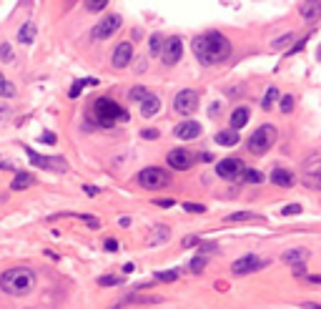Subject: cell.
Returning <instances> with one entry per match:
<instances>
[{"label":"cell","instance_id":"cell-1","mask_svg":"<svg viewBox=\"0 0 321 309\" xmlns=\"http://www.w3.org/2000/svg\"><path fill=\"white\" fill-rule=\"evenodd\" d=\"M194 56L198 58L201 66H218L231 56V41L218 33V31H208L194 38Z\"/></svg>","mask_w":321,"mask_h":309},{"label":"cell","instance_id":"cell-2","mask_svg":"<svg viewBox=\"0 0 321 309\" xmlns=\"http://www.w3.org/2000/svg\"><path fill=\"white\" fill-rule=\"evenodd\" d=\"M36 286V271L28 266H13L0 274V289L10 296H23Z\"/></svg>","mask_w":321,"mask_h":309},{"label":"cell","instance_id":"cell-3","mask_svg":"<svg viewBox=\"0 0 321 309\" xmlns=\"http://www.w3.org/2000/svg\"><path fill=\"white\" fill-rule=\"evenodd\" d=\"M93 113H96V118H98V123L103 128H110L116 123H126L128 121V111L120 103H116L113 98H96L93 101Z\"/></svg>","mask_w":321,"mask_h":309},{"label":"cell","instance_id":"cell-4","mask_svg":"<svg viewBox=\"0 0 321 309\" xmlns=\"http://www.w3.org/2000/svg\"><path fill=\"white\" fill-rule=\"evenodd\" d=\"M276 128L271 126V123H264V126H258L254 133H251V138L246 141V148L251 151V153H256V156H261V153H266L274 143H276Z\"/></svg>","mask_w":321,"mask_h":309},{"label":"cell","instance_id":"cell-5","mask_svg":"<svg viewBox=\"0 0 321 309\" xmlns=\"http://www.w3.org/2000/svg\"><path fill=\"white\" fill-rule=\"evenodd\" d=\"M136 181H138L143 189L156 191V189H166V186L171 184V174H168L166 169H160V166H148V169H143V171L136 176Z\"/></svg>","mask_w":321,"mask_h":309},{"label":"cell","instance_id":"cell-6","mask_svg":"<svg viewBox=\"0 0 321 309\" xmlns=\"http://www.w3.org/2000/svg\"><path fill=\"white\" fill-rule=\"evenodd\" d=\"M216 174L224 181H238V179H244L246 169H244V161L241 159H221L216 164Z\"/></svg>","mask_w":321,"mask_h":309},{"label":"cell","instance_id":"cell-7","mask_svg":"<svg viewBox=\"0 0 321 309\" xmlns=\"http://www.w3.org/2000/svg\"><path fill=\"white\" fill-rule=\"evenodd\" d=\"M120 26H123V18H120L118 13H110V16H106V18L90 31V38H93V41H106V38H110Z\"/></svg>","mask_w":321,"mask_h":309},{"label":"cell","instance_id":"cell-8","mask_svg":"<svg viewBox=\"0 0 321 309\" xmlns=\"http://www.w3.org/2000/svg\"><path fill=\"white\" fill-rule=\"evenodd\" d=\"M174 108H176V113H181V116H191V113L198 108V93H196L194 88L178 91L176 98H174Z\"/></svg>","mask_w":321,"mask_h":309},{"label":"cell","instance_id":"cell-9","mask_svg":"<svg viewBox=\"0 0 321 309\" xmlns=\"http://www.w3.org/2000/svg\"><path fill=\"white\" fill-rule=\"evenodd\" d=\"M166 161H168V166L176 169V171H188V169L194 166V153H191L188 148H174V151H168Z\"/></svg>","mask_w":321,"mask_h":309},{"label":"cell","instance_id":"cell-10","mask_svg":"<svg viewBox=\"0 0 321 309\" xmlns=\"http://www.w3.org/2000/svg\"><path fill=\"white\" fill-rule=\"evenodd\" d=\"M264 266H266L264 259H258V256H254V254H246V256H241V259H236V261L231 264V271H234L236 276H244V274L258 271V269H264Z\"/></svg>","mask_w":321,"mask_h":309},{"label":"cell","instance_id":"cell-11","mask_svg":"<svg viewBox=\"0 0 321 309\" xmlns=\"http://www.w3.org/2000/svg\"><path fill=\"white\" fill-rule=\"evenodd\" d=\"M164 63L166 66H176L178 61H181V56H184V43H181V38L178 36H171V38H166V43H164Z\"/></svg>","mask_w":321,"mask_h":309},{"label":"cell","instance_id":"cell-12","mask_svg":"<svg viewBox=\"0 0 321 309\" xmlns=\"http://www.w3.org/2000/svg\"><path fill=\"white\" fill-rule=\"evenodd\" d=\"M26 153H28L30 164H33V166H38V169H46V171H66L63 159H48V156H40V153H36L30 146L26 148Z\"/></svg>","mask_w":321,"mask_h":309},{"label":"cell","instance_id":"cell-13","mask_svg":"<svg viewBox=\"0 0 321 309\" xmlns=\"http://www.w3.org/2000/svg\"><path fill=\"white\" fill-rule=\"evenodd\" d=\"M130 61H133V46H130L128 41L118 43V46H116V51H113V58H110L113 68H116V71H123V68H128V63H130Z\"/></svg>","mask_w":321,"mask_h":309},{"label":"cell","instance_id":"cell-14","mask_svg":"<svg viewBox=\"0 0 321 309\" xmlns=\"http://www.w3.org/2000/svg\"><path fill=\"white\" fill-rule=\"evenodd\" d=\"M301 18L306 26H316L321 21V0H304L301 3Z\"/></svg>","mask_w":321,"mask_h":309},{"label":"cell","instance_id":"cell-15","mask_svg":"<svg viewBox=\"0 0 321 309\" xmlns=\"http://www.w3.org/2000/svg\"><path fill=\"white\" fill-rule=\"evenodd\" d=\"M174 133H176V138H181V141H194V138L201 136V123H196V121H181V123L174 128Z\"/></svg>","mask_w":321,"mask_h":309},{"label":"cell","instance_id":"cell-16","mask_svg":"<svg viewBox=\"0 0 321 309\" xmlns=\"http://www.w3.org/2000/svg\"><path fill=\"white\" fill-rule=\"evenodd\" d=\"M308 256H311V254H308V249H286L281 259H284L288 266H294V269H301V266L308 261Z\"/></svg>","mask_w":321,"mask_h":309},{"label":"cell","instance_id":"cell-17","mask_svg":"<svg viewBox=\"0 0 321 309\" xmlns=\"http://www.w3.org/2000/svg\"><path fill=\"white\" fill-rule=\"evenodd\" d=\"M304 184L308 189H316L321 191V161H314L311 166H306V174H304Z\"/></svg>","mask_w":321,"mask_h":309},{"label":"cell","instance_id":"cell-18","mask_svg":"<svg viewBox=\"0 0 321 309\" xmlns=\"http://www.w3.org/2000/svg\"><path fill=\"white\" fill-rule=\"evenodd\" d=\"M138 106H140V116H143V118H150V116H156V113L160 111V98H158L156 93H148Z\"/></svg>","mask_w":321,"mask_h":309},{"label":"cell","instance_id":"cell-19","mask_svg":"<svg viewBox=\"0 0 321 309\" xmlns=\"http://www.w3.org/2000/svg\"><path fill=\"white\" fill-rule=\"evenodd\" d=\"M294 174L288 171V169H274L271 171V184H276V186H281V189H288V186H294Z\"/></svg>","mask_w":321,"mask_h":309},{"label":"cell","instance_id":"cell-20","mask_svg":"<svg viewBox=\"0 0 321 309\" xmlns=\"http://www.w3.org/2000/svg\"><path fill=\"white\" fill-rule=\"evenodd\" d=\"M36 33H38L36 23H33V21H26V23L20 26V31H18V41H20L23 46H30V43L36 41Z\"/></svg>","mask_w":321,"mask_h":309},{"label":"cell","instance_id":"cell-21","mask_svg":"<svg viewBox=\"0 0 321 309\" xmlns=\"http://www.w3.org/2000/svg\"><path fill=\"white\" fill-rule=\"evenodd\" d=\"M248 118H251L248 108H246V106H238V108H236V111L231 113V128H234V131L244 128V126L248 123Z\"/></svg>","mask_w":321,"mask_h":309},{"label":"cell","instance_id":"cell-22","mask_svg":"<svg viewBox=\"0 0 321 309\" xmlns=\"http://www.w3.org/2000/svg\"><path fill=\"white\" fill-rule=\"evenodd\" d=\"M241 138H238V131H234V128H226V131H218L216 133V143L218 146H236Z\"/></svg>","mask_w":321,"mask_h":309},{"label":"cell","instance_id":"cell-23","mask_svg":"<svg viewBox=\"0 0 321 309\" xmlns=\"http://www.w3.org/2000/svg\"><path fill=\"white\" fill-rule=\"evenodd\" d=\"M33 184H36L33 174H28V171H18V174H16V179H13V184H10V189H13V191H20V189H28V186H33Z\"/></svg>","mask_w":321,"mask_h":309},{"label":"cell","instance_id":"cell-24","mask_svg":"<svg viewBox=\"0 0 321 309\" xmlns=\"http://www.w3.org/2000/svg\"><path fill=\"white\" fill-rule=\"evenodd\" d=\"M168 236H171V229L168 226H153L150 229V244H164V241H168Z\"/></svg>","mask_w":321,"mask_h":309},{"label":"cell","instance_id":"cell-25","mask_svg":"<svg viewBox=\"0 0 321 309\" xmlns=\"http://www.w3.org/2000/svg\"><path fill=\"white\" fill-rule=\"evenodd\" d=\"M164 43H166V38H164V36H160V33H153V36H150V41H148L150 56H160V53H164Z\"/></svg>","mask_w":321,"mask_h":309},{"label":"cell","instance_id":"cell-26","mask_svg":"<svg viewBox=\"0 0 321 309\" xmlns=\"http://www.w3.org/2000/svg\"><path fill=\"white\" fill-rule=\"evenodd\" d=\"M0 98H16V86L0 73Z\"/></svg>","mask_w":321,"mask_h":309},{"label":"cell","instance_id":"cell-27","mask_svg":"<svg viewBox=\"0 0 321 309\" xmlns=\"http://www.w3.org/2000/svg\"><path fill=\"white\" fill-rule=\"evenodd\" d=\"M276 101H278V88H274V86H271V88L266 91L264 101H261V108H264V111H268V108H271Z\"/></svg>","mask_w":321,"mask_h":309},{"label":"cell","instance_id":"cell-28","mask_svg":"<svg viewBox=\"0 0 321 309\" xmlns=\"http://www.w3.org/2000/svg\"><path fill=\"white\" fill-rule=\"evenodd\" d=\"M258 216L254 214V211H236V214H231V216H226V221H234V224H238V221H256Z\"/></svg>","mask_w":321,"mask_h":309},{"label":"cell","instance_id":"cell-29","mask_svg":"<svg viewBox=\"0 0 321 309\" xmlns=\"http://www.w3.org/2000/svg\"><path fill=\"white\" fill-rule=\"evenodd\" d=\"M291 41H294V33H284L281 38H276V41L271 43V51H281V48H288V46H291Z\"/></svg>","mask_w":321,"mask_h":309},{"label":"cell","instance_id":"cell-30","mask_svg":"<svg viewBox=\"0 0 321 309\" xmlns=\"http://www.w3.org/2000/svg\"><path fill=\"white\" fill-rule=\"evenodd\" d=\"M156 281H176L178 279V269H168V271H156L153 274Z\"/></svg>","mask_w":321,"mask_h":309},{"label":"cell","instance_id":"cell-31","mask_svg":"<svg viewBox=\"0 0 321 309\" xmlns=\"http://www.w3.org/2000/svg\"><path fill=\"white\" fill-rule=\"evenodd\" d=\"M146 96H148V88H143V86H133V88L128 91V98L136 101V103H140Z\"/></svg>","mask_w":321,"mask_h":309},{"label":"cell","instance_id":"cell-32","mask_svg":"<svg viewBox=\"0 0 321 309\" xmlns=\"http://www.w3.org/2000/svg\"><path fill=\"white\" fill-rule=\"evenodd\" d=\"M244 181H246V184H261V181H264V174H261V171H256V169H246Z\"/></svg>","mask_w":321,"mask_h":309},{"label":"cell","instance_id":"cell-33","mask_svg":"<svg viewBox=\"0 0 321 309\" xmlns=\"http://www.w3.org/2000/svg\"><path fill=\"white\" fill-rule=\"evenodd\" d=\"M0 61L3 63H13V48H10V43H0Z\"/></svg>","mask_w":321,"mask_h":309},{"label":"cell","instance_id":"cell-34","mask_svg":"<svg viewBox=\"0 0 321 309\" xmlns=\"http://www.w3.org/2000/svg\"><path fill=\"white\" fill-rule=\"evenodd\" d=\"M206 264H208V261H206V256H201V254H198L196 259H191V266H188V269H191L194 274H201V271L206 269Z\"/></svg>","mask_w":321,"mask_h":309},{"label":"cell","instance_id":"cell-35","mask_svg":"<svg viewBox=\"0 0 321 309\" xmlns=\"http://www.w3.org/2000/svg\"><path fill=\"white\" fill-rule=\"evenodd\" d=\"M294 103H296V98H294V96H284V98H281V103H278L281 113H291V111H294Z\"/></svg>","mask_w":321,"mask_h":309},{"label":"cell","instance_id":"cell-36","mask_svg":"<svg viewBox=\"0 0 321 309\" xmlns=\"http://www.w3.org/2000/svg\"><path fill=\"white\" fill-rule=\"evenodd\" d=\"M86 83H88V78H86V81H76V83L70 86V91H68V93H70V98H78V96L83 93V88H86Z\"/></svg>","mask_w":321,"mask_h":309},{"label":"cell","instance_id":"cell-37","mask_svg":"<svg viewBox=\"0 0 321 309\" xmlns=\"http://www.w3.org/2000/svg\"><path fill=\"white\" fill-rule=\"evenodd\" d=\"M108 6V0H88V11L90 13H98V11H103Z\"/></svg>","mask_w":321,"mask_h":309},{"label":"cell","instance_id":"cell-38","mask_svg":"<svg viewBox=\"0 0 321 309\" xmlns=\"http://www.w3.org/2000/svg\"><path fill=\"white\" fill-rule=\"evenodd\" d=\"M281 214H284V216H296V214H301V206H298V204H288V206L281 209Z\"/></svg>","mask_w":321,"mask_h":309},{"label":"cell","instance_id":"cell-39","mask_svg":"<svg viewBox=\"0 0 321 309\" xmlns=\"http://www.w3.org/2000/svg\"><path fill=\"white\" fill-rule=\"evenodd\" d=\"M198 249H201V256H206V254H214V251H218V246H216L214 241H206V244H201Z\"/></svg>","mask_w":321,"mask_h":309},{"label":"cell","instance_id":"cell-40","mask_svg":"<svg viewBox=\"0 0 321 309\" xmlns=\"http://www.w3.org/2000/svg\"><path fill=\"white\" fill-rule=\"evenodd\" d=\"M184 209H186V211H191V214H204V211H206V206H204V204H184Z\"/></svg>","mask_w":321,"mask_h":309},{"label":"cell","instance_id":"cell-41","mask_svg":"<svg viewBox=\"0 0 321 309\" xmlns=\"http://www.w3.org/2000/svg\"><path fill=\"white\" fill-rule=\"evenodd\" d=\"M118 281H120L118 276H100V279H98L100 286H113V284H118Z\"/></svg>","mask_w":321,"mask_h":309},{"label":"cell","instance_id":"cell-42","mask_svg":"<svg viewBox=\"0 0 321 309\" xmlns=\"http://www.w3.org/2000/svg\"><path fill=\"white\" fill-rule=\"evenodd\" d=\"M160 136V131H156V128H143L140 131V138H158Z\"/></svg>","mask_w":321,"mask_h":309},{"label":"cell","instance_id":"cell-43","mask_svg":"<svg viewBox=\"0 0 321 309\" xmlns=\"http://www.w3.org/2000/svg\"><path fill=\"white\" fill-rule=\"evenodd\" d=\"M184 246H186V249H188V246H201V239H198V236H186V239H184Z\"/></svg>","mask_w":321,"mask_h":309},{"label":"cell","instance_id":"cell-44","mask_svg":"<svg viewBox=\"0 0 321 309\" xmlns=\"http://www.w3.org/2000/svg\"><path fill=\"white\" fill-rule=\"evenodd\" d=\"M153 204H156V206H164V209H171V206H174V199H156Z\"/></svg>","mask_w":321,"mask_h":309},{"label":"cell","instance_id":"cell-45","mask_svg":"<svg viewBox=\"0 0 321 309\" xmlns=\"http://www.w3.org/2000/svg\"><path fill=\"white\" fill-rule=\"evenodd\" d=\"M40 138H43V143H48V146H53V143H56V133H50V131H46Z\"/></svg>","mask_w":321,"mask_h":309},{"label":"cell","instance_id":"cell-46","mask_svg":"<svg viewBox=\"0 0 321 309\" xmlns=\"http://www.w3.org/2000/svg\"><path fill=\"white\" fill-rule=\"evenodd\" d=\"M306 41H308V38H301V41H298V43H296L294 48H288V56H291V53H298V51H301V48L306 46Z\"/></svg>","mask_w":321,"mask_h":309},{"label":"cell","instance_id":"cell-47","mask_svg":"<svg viewBox=\"0 0 321 309\" xmlns=\"http://www.w3.org/2000/svg\"><path fill=\"white\" fill-rule=\"evenodd\" d=\"M106 251H118V241L116 239H106Z\"/></svg>","mask_w":321,"mask_h":309},{"label":"cell","instance_id":"cell-48","mask_svg":"<svg viewBox=\"0 0 321 309\" xmlns=\"http://www.w3.org/2000/svg\"><path fill=\"white\" fill-rule=\"evenodd\" d=\"M306 281H308V284H321V274H308Z\"/></svg>","mask_w":321,"mask_h":309},{"label":"cell","instance_id":"cell-49","mask_svg":"<svg viewBox=\"0 0 321 309\" xmlns=\"http://www.w3.org/2000/svg\"><path fill=\"white\" fill-rule=\"evenodd\" d=\"M301 306L304 309H321V304H316V301H301Z\"/></svg>","mask_w":321,"mask_h":309},{"label":"cell","instance_id":"cell-50","mask_svg":"<svg viewBox=\"0 0 321 309\" xmlns=\"http://www.w3.org/2000/svg\"><path fill=\"white\" fill-rule=\"evenodd\" d=\"M118 226H130V216H120L118 219Z\"/></svg>","mask_w":321,"mask_h":309},{"label":"cell","instance_id":"cell-51","mask_svg":"<svg viewBox=\"0 0 321 309\" xmlns=\"http://www.w3.org/2000/svg\"><path fill=\"white\" fill-rule=\"evenodd\" d=\"M86 194H88V196H96L98 189H96V186H86Z\"/></svg>","mask_w":321,"mask_h":309},{"label":"cell","instance_id":"cell-52","mask_svg":"<svg viewBox=\"0 0 321 309\" xmlns=\"http://www.w3.org/2000/svg\"><path fill=\"white\" fill-rule=\"evenodd\" d=\"M198 159H201V161H214V156H211V153H201Z\"/></svg>","mask_w":321,"mask_h":309},{"label":"cell","instance_id":"cell-53","mask_svg":"<svg viewBox=\"0 0 321 309\" xmlns=\"http://www.w3.org/2000/svg\"><path fill=\"white\" fill-rule=\"evenodd\" d=\"M0 169H3V171H10V169H13V166H10V164H6V161H3V164H0Z\"/></svg>","mask_w":321,"mask_h":309},{"label":"cell","instance_id":"cell-54","mask_svg":"<svg viewBox=\"0 0 321 309\" xmlns=\"http://www.w3.org/2000/svg\"><path fill=\"white\" fill-rule=\"evenodd\" d=\"M316 58H318V61H321V46H318V51H316Z\"/></svg>","mask_w":321,"mask_h":309},{"label":"cell","instance_id":"cell-55","mask_svg":"<svg viewBox=\"0 0 321 309\" xmlns=\"http://www.w3.org/2000/svg\"><path fill=\"white\" fill-rule=\"evenodd\" d=\"M113 309H120V306H113Z\"/></svg>","mask_w":321,"mask_h":309}]
</instances>
